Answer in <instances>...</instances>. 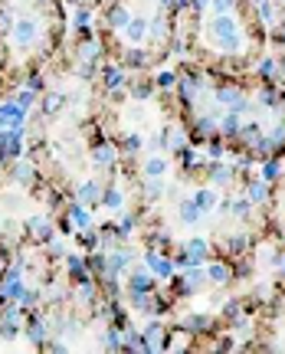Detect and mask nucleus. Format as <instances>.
Instances as JSON below:
<instances>
[{"label": "nucleus", "instance_id": "f257e3e1", "mask_svg": "<svg viewBox=\"0 0 285 354\" xmlns=\"http://www.w3.org/2000/svg\"><path fill=\"white\" fill-rule=\"evenodd\" d=\"M177 17L164 0H105L95 20L102 56L125 72L158 69L171 56Z\"/></svg>", "mask_w": 285, "mask_h": 354}, {"label": "nucleus", "instance_id": "f03ea898", "mask_svg": "<svg viewBox=\"0 0 285 354\" xmlns=\"http://www.w3.org/2000/svg\"><path fill=\"white\" fill-rule=\"evenodd\" d=\"M207 259H210V240H204V236L184 240V243H177V249H174L177 269H187V266H204Z\"/></svg>", "mask_w": 285, "mask_h": 354}, {"label": "nucleus", "instance_id": "7ed1b4c3", "mask_svg": "<svg viewBox=\"0 0 285 354\" xmlns=\"http://www.w3.org/2000/svg\"><path fill=\"white\" fill-rule=\"evenodd\" d=\"M145 266L154 273V279H158V282H167V279L177 273L174 256H171V253H161V249H154V246H148V249H145Z\"/></svg>", "mask_w": 285, "mask_h": 354}, {"label": "nucleus", "instance_id": "20e7f679", "mask_svg": "<svg viewBox=\"0 0 285 354\" xmlns=\"http://www.w3.org/2000/svg\"><path fill=\"white\" fill-rule=\"evenodd\" d=\"M213 102L220 109H240V112L249 109V102L243 98V89L236 82H217L213 85Z\"/></svg>", "mask_w": 285, "mask_h": 354}, {"label": "nucleus", "instance_id": "39448f33", "mask_svg": "<svg viewBox=\"0 0 285 354\" xmlns=\"http://www.w3.org/2000/svg\"><path fill=\"white\" fill-rule=\"evenodd\" d=\"M177 328L187 331L190 338H204V335H213V318L204 315V312H193V315H184Z\"/></svg>", "mask_w": 285, "mask_h": 354}, {"label": "nucleus", "instance_id": "423d86ee", "mask_svg": "<svg viewBox=\"0 0 285 354\" xmlns=\"http://www.w3.org/2000/svg\"><path fill=\"white\" fill-rule=\"evenodd\" d=\"M141 338H145V351H167V341H171V331L164 328V322H151L145 331H141Z\"/></svg>", "mask_w": 285, "mask_h": 354}, {"label": "nucleus", "instance_id": "0eeeda50", "mask_svg": "<svg viewBox=\"0 0 285 354\" xmlns=\"http://www.w3.org/2000/svg\"><path fill=\"white\" fill-rule=\"evenodd\" d=\"M204 174L213 187H230L233 180H236V167H233V164H223V161H207Z\"/></svg>", "mask_w": 285, "mask_h": 354}, {"label": "nucleus", "instance_id": "6e6552de", "mask_svg": "<svg viewBox=\"0 0 285 354\" xmlns=\"http://www.w3.org/2000/svg\"><path fill=\"white\" fill-rule=\"evenodd\" d=\"M27 109L17 102H0V128H23Z\"/></svg>", "mask_w": 285, "mask_h": 354}, {"label": "nucleus", "instance_id": "1a4fd4ad", "mask_svg": "<svg viewBox=\"0 0 285 354\" xmlns=\"http://www.w3.org/2000/svg\"><path fill=\"white\" fill-rule=\"evenodd\" d=\"M230 282H233L230 262H210L207 266V286H230Z\"/></svg>", "mask_w": 285, "mask_h": 354}, {"label": "nucleus", "instance_id": "9d476101", "mask_svg": "<svg viewBox=\"0 0 285 354\" xmlns=\"http://www.w3.org/2000/svg\"><path fill=\"white\" fill-rule=\"evenodd\" d=\"M190 197L197 200V207L204 210V217H207V214H213V210H217L220 191H217V187H213V184H207V187H197V191L190 194Z\"/></svg>", "mask_w": 285, "mask_h": 354}, {"label": "nucleus", "instance_id": "9b49d317", "mask_svg": "<svg viewBox=\"0 0 285 354\" xmlns=\"http://www.w3.org/2000/svg\"><path fill=\"white\" fill-rule=\"evenodd\" d=\"M269 187L272 184H266L262 177H249V180H246V197H249L253 204H266V200H269Z\"/></svg>", "mask_w": 285, "mask_h": 354}, {"label": "nucleus", "instance_id": "f8f14e48", "mask_svg": "<svg viewBox=\"0 0 285 354\" xmlns=\"http://www.w3.org/2000/svg\"><path fill=\"white\" fill-rule=\"evenodd\" d=\"M246 249H249V236L246 233H233V236H226V243H223V253L226 256H243Z\"/></svg>", "mask_w": 285, "mask_h": 354}, {"label": "nucleus", "instance_id": "ddd939ff", "mask_svg": "<svg viewBox=\"0 0 285 354\" xmlns=\"http://www.w3.org/2000/svg\"><path fill=\"white\" fill-rule=\"evenodd\" d=\"M259 177H262L266 184H275V180L282 177V161H279L275 154H272V158H266V161H262V167H259Z\"/></svg>", "mask_w": 285, "mask_h": 354}, {"label": "nucleus", "instance_id": "4468645a", "mask_svg": "<svg viewBox=\"0 0 285 354\" xmlns=\"http://www.w3.org/2000/svg\"><path fill=\"white\" fill-rule=\"evenodd\" d=\"M256 72L262 76L266 82H275L279 79V63H275V56H262L256 63Z\"/></svg>", "mask_w": 285, "mask_h": 354}, {"label": "nucleus", "instance_id": "2eb2a0df", "mask_svg": "<svg viewBox=\"0 0 285 354\" xmlns=\"http://www.w3.org/2000/svg\"><path fill=\"white\" fill-rule=\"evenodd\" d=\"M253 200L249 197H233V207H230V214L236 220H253Z\"/></svg>", "mask_w": 285, "mask_h": 354}, {"label": "nucleus", "instance_id": "dca6fc26", "mask_svg": "<svg viewBox=\"0 0 285 354\" xmlns=\"http://www.w3.org/2000/svg\"><path fill=\"white\" fill-rule=\"evenodd\" d=\"M266 135H269V141H272V151L282 154L285 151V122H275L272 125V132H266Z\"/></svg>", "mask_w": 285, "mask_h": 354}, {"label": "nucleus", "instance_id": "f3484780", "mask_svg": "<svg viewBox=\"0 0 285 354\" xmlns=\"http://www.w3.org/2000/svg\"><path fill=\"white\" fill-rule=\"evenodd\" d=\"M240 312H243V302H240V299H226V302H223V315H226V322H233Z\"/></svg>", "mask_w": 285, "mask_h": 354}, {"label": "nucleus", "instance_id": "a211bd4d", "mask_svg": "<svg viewBox=\"0 0 285 354\" xmlns=\"http://www.w3.org/2000/svg\"><path fill=\"white\" fill-rule=\"evenodd\" d=\"M33 102H36V92L33 89H23V92H17V105H23V109H33Z\"/></svg>", "mask_w": 285, "mask_h": 354}, {"label": "nucleus", "instance_id": "6ab92c4d", "mask_svg": "<svg viewBox=\"0 0 285 354\" xmlns=\"http://www.w3.org/2000/svg\"><path fill=\"white\" fill-rule=\"evenodd\" d=\"M66 7H85V10H98L105 0H63Z\"/></svg>", "mask_w": 285, "mask_h": 354}, {"label": "nucleus", "instance_id": "aec40b11", "mask_svg": "<svg viewBox=\"0 0 285 354\" xmlns=\"http://www.w3.org/2000/svg\"><path fill=\"white\" fill-rule=\"evenodd\" d=\"M275 63H279V76H285V53L275 56Z\"/></svg>", "mask_w": 285, "mask_h": 354}, {"label": "nucleus", "instance_id": "412c9836", "mask_svg": "<svg viewBox=\"0 0 285 354\" xmlns=\"http://www.w3.org/2000/svg\"><path fill=\"white\" fill-rule=\"evenodd\" d=\"M7 92V79H3V72H0V96Z\"/></svg>", "mask_w": 285, "mask_h": 354}, {"label": "nucleus", "instance_id": "4be33fe9", "mask_svg": "<svg viewBox=\"0 0 285 354\" xmlns=\"http://www.w3.org/2000/svg\"><path fill=\"white\" fill-rule=\"evenodd\" d=\"M275 43H282V46H285V30H279V33H275Z\"/></svg>", "mask_w": 285, "mask_h": 354}]
</instances>
